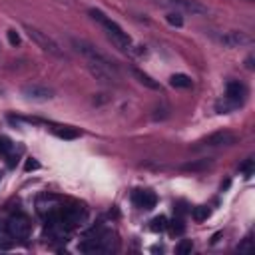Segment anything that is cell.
I'll return each mask as SVG.
<instances>
[{"label": "cell", "instance_id": "obj_13", "mask_svg": "<svg viewBox=\"0 0 255 255\" xmlns=\"http://www.w3.org/2000/svg\"><path fill=\"white\" fill-rule=\"evenodd\" d=\"M131 74H133V78L141 84V86H145V88H149V90H161V86H159V82H155L151 76H147L145 72H141V70H137V68H131Z\"/></svg>", "mask_w": 255, "mask_h": 255}, {"label": "cell", "instance_id": "obj_28", "mask_svg": "<svg viewBox=\"0 0 255 255\" xmlns=\"http://www.w3.org/2000/svg\"><path fill=\"white\" fill-rule=\"evenodd\" d=\"M245 66H247V70H253V58L251 56L245 60Z\"/></svg>", "mask_w": 255, "mask_h": 255}, {"label": "cell", "instance_id": "obj_26", "mask_svg": "<svg viewBox=\"0 0 255 255\" xmlns=\"http://www.w3.org/2000/svg\"><path fill=\"white\" fill-rule=\"evenodd\" d=\"M6 36H8L10 46H18V44H20V34H18L16 30H8V32H6Z\"/></svg>", "mask_w": 255, "mask_h": 255}, {"label": "cell", "instance_id": "obj_20", "mask_svg": "<svg viewBox=\"0 0 255 255\" xmlns=\"http://www.w3.org/2000/svg\"><path fill=\"white\" fill-rule=\"evenodd\" d=\"M209 163H211L209 159H201V161H189V163H185V165H183V169H187V171H197V169H205Z\"/></svg>", "mask_w": 255, "mask_h": 255}, {"label": "cell", "instance_id": "obj_2", "mask_svg": "<svg viewBox=\"0 0 255 255\" xmlns=\"http://www.w3.org/2000/svg\"><path fill=\"white\" fill-rule=\"evenodd\" d=\"M24 30H26V34L30 36V40H32L40 50H44L46 54L56 56V58H66L64 50L60 48V44H58L52 36H48L46 32H42V30L36 28V26H30V24H24Z\"/></svg>", "mask_w": 255, "mask_h": 255}, {"label": "cell", "instance_id": "obj_24", "mask_svg": "<svg viewBox=\"0 0 255 255\" xmlns=\"http://www.w3.org/2000/svg\"><path fill=\"white\" fill-rule=\"evenodd\" d=\"M191 249H193L191 239H183V241H179V245H177V253H179V255H187V253H191Z\"/></svg>", "mask_w": 255, "mask_h": 255}, {"label": "cell", "instance_id": "obj_11", "mask_svg": "<svg viewBox=\"0 0 255 255\" xmlns=\"http://www.w3.org/2000/svg\"><path fill=\"white\" fill-rule=\"evenodd\" d=\"M245 96H247V88H245L241 82H237V80L227 82V88H225V98H229L231 102H235V104L239 106V104H243Z\"/></svg>", "mask_w": 255, "mask_h": 255}, {"label": "cell", "instance_id": "obj_16", "mask_svg": "<svg viewBox=\"0 0 255 255\" xmlns=\"http://www.w3.org/2000/svg\"><path fill=\"white\" fill-rule=\"evenodd\" d=\"M10 247H12V235H10L8 227H6V223L4 225L0 223V251H6Z\"/></svg>", "mask_w": 255, "mask_h": 255}, {"label": "cell", "instance_id": "obj_25", "mask_svg": "<svg viewBox=\"0 0 255 255\" xmlns=\"http://www.w3.org/2000/svg\"><path fill=\"white\" fill-rule=\"evenodd\" d=\"M239 171H241L245 177H251V173H253V159H251V157L245 159V163L239 165Z\"/></svg>", "mask_w": 255, "mask_h": 255}, {"label": "cell", "instance_id": "obj_10", "mask_svg": "<svg viewBox=\"0 0 255 255\" xmlns=\"http://www.w3.org/2000/svg\"><path fill=\"white\" fill-rule=\"evenodd\" d=\"M88 70H90V74H92L100 84H104V86L116 84V74H114V70H110V68H106V66H100V64H94V62L88 64Z\"/></svg>", "mask_w": 255, "mask_h": 255}, {"label": "cell", "instance_id": "obj_19", "mask_svg": "<svg viewBox=\"0 0 255 255\" xmlns=\"http://www.w3.org/2000/svg\"><path fill=\"white\" fill-rule=\"evenodd\" d=\"M209 215H211V211H209V207H205V205L193 207V211H191V217H193L195 221H205Z\"/></svg>", "mask_w": 255, "mask_h": 255}, {"label": "cell", "instance_id": "obj_22", "mask_svg": "<svg viewBox=\"0 0 255 255\" xmlns=\"http://www.w3.org/2000/svg\"><path fill=\"white\" fill-rule=\"evenodd\" d=\"M165 20H167L171 26H177V28H179V26H183V18H181V14H179V12H169V14L165 16Z\"/></svg>", "mask_w": 255, "mask_h": 255}, {"label": "cell", "instance_id": "obj_21", "mask_svg": "<svg viewBox=\"0 0 255 255\" xmlns=\"http://www.w3.org/2000/svg\"><path fill=\"white\" fill-rule=\"evenodd\" d=\"M165 227H167V219H165L163 215L151 219V231H163Z\"/></svg>", "mask_w": 255, "mask_h": 255}, {"label": "cell", "instance_id": "obj_9", "mask_svg": "<svg viewBox=\"0 0 255 255\" xmlns=\"http://www.w3.org/2000/svg\"><path fill=\"white\" fill-rule=\"evenodd\" d=\"M219 42L227 48H243V46H249L251 44V36L241 32V30H231L223 36H219Z\"/></svg>", "mask_w": 255, "mask_h": 255}, {"label": "cell", "instance_id": "obj_23", "mask_svg": "<svg viewBox=\"0 0 255 255\" xmlns=\"http://www.w3.org/2000/svg\"><path fill=\"white\" fill-rule=\"evenodd\" d=\"M169 227H171V233H175V235H181L185 231V225H183V219L181 217H175Z\"/></svg>", "mask_w": 255, "mask_h": 255}, {"label": "cell", "instance_id": "obj_8", "mask_svg": "<svg viewBox=\"0 0 255 255\" xmlns=\"http://www.w3.org/2000/svg\"><path fill=\"white\" fill-rule=\"evenodd\" d=\"M78 249H80L82 253H108V251H112V243H110L108 235H104V237L84 239V241L78 245Z\"/></svg>", "mask_w": 255, "mask_h": 255}, {"label": "cell", "instance_id": "obj_12", "mask_svg": "<svg viewBox=\"0 0 255 255\" xmlns=\"http://www.w3.org/2000/svg\"><path fill=\"white\" fill-rule=\"evenodd\" d=\"M131 199H133L135 207H139V209H153L157 203V197L153 191H135L131 195Z\"/></svg>", "mask_w": 255, "mask_h": 255}, {"label": "cell", "instance_id": "obj_7", "mask_svg": "<svg viewBox=\"0 0 255 255\" xmlns=\"http://www.w3.org/2000/svg\"><path fill=\"white\" fill-rule=\"evenodd\" d=\"M237 141V135L227 131V129H221V131H215L211 135H207L205 139H201V145L205 147H227V145H233Z\"/></svg>", "mask_w": 255, "mask_h": 255}, {"label": "cell", "instance_id": "obj_29", "mask_svg": "<svg viewBox=\"0 0 255 255\" xmlns=\"http://www.w3.org/2000/svg\"><path fill=\"white\" fill-rule=\"evenodd\" d=\"M0 175H2V173H0Z\"/></svg>", "mask_w": 255, "mask_h": 255}, {"label": "cell", "instance_id": "obj_27", "mask_svg": "<svg viewBox=\"0 0 255 255\" xmlns=\"http://www.w3.org/2000/svg\"><path fill=\"white\" fill-rule=\"evenodd\" d=\"M38 167H40V163H38L36 159H32V157L26 159V163H24V169H26V171H32V169H38Z\"/></svg>", "mask_w": 255, "mask_h": 255}, {"label": "cell", "instance_id": "obj_18", "mask_svg": "<svg viewBox=\"0 0 255 255\" xmlns=\"http://www.w3.org/2000/svg\"><path fill=\"white\" fill-rule=\"evenodd\" d=\"M54 133L58 135V137H62V139H76L78 135H80V131L78 129H72V128H54Z\"/></svg>", "mask_w": 255, "mask_h": 255}, {"label": "cell", "instance_id": "obj_15", "mask_svg": "<svg viewBox=\"0 0 255 255\" xmlns=\"http://www.w3.org/2000/svg\"><path fill=\"white\" fill-rule=\"evenodd\" d=\"M191 78L189 76H185V74H173L171 78H169V86L171 88H181V90H187V88H191Z\"/></svg>", "mask_w": 255, "mask_h": 255}, {"label": "cell", "instance_id": "obj_14", "mask_svg": "<svg viewBox=\"0 0 255 255\" xmlns=\"http://www.w3.org/2000/svg\"><path fill=\"white\" fill-rule=\"evenodd\" d=\"M12 151H14V143H12V139H10V137H6V135H0V153L8 157V165H10V167L16 163V161H14Z\"/></svg>", "mask_w": 255, "mask_h": 255}, {"label": "cell", "instance_id": "obj_4", "mask_svg": "<svg viewBox=\"0 0 255 255\" xmlns=\"http://www.w3.org/2000/svg\"><path fill=\"white\" fill-rule=\"evenodd\" d=\"M6 227L12 235V239H20V241H26L30 237V219L24 215V213H14L8 217L6 221Z\"/></svg>", "mask_w": 255, "mask_h": 255}, {"label": "cell", "instance_id": "obj_5", "mask_svg": "<svg viewBox=\"0 0 255 255\" xmlns=\"http://www.w3.org/2000/svg\"><path fill=\"white\" fill-rule=\"evenodd\" d=\"M155 4L159 6H169V8H175V10H183L187 14H193V16H203L207 14V8L195 0H153Z\"/></svg>", "mask_w": 255, "mask_h": 255}, {"label": "cell", "instance_id": "obj_3", "mask_svg": "<svg viewBox=\"0 0 255 255\" xmlns=\"http://www.w3.org/2000/svg\"><path fill=\"white\" fill-rule=\"evenodd\" d=\"M72 46L76 48V52H80L82 56H86L88 62H94V64L106 66V68H110V70H116L114 62H112L106 54H102L94 44H90V42H86V40H82V38H72Z\"/></svg>", "mask_w": 255, "mask_h": 255}, {"label": "cell", "instance_id": "obj_17", "mask_svg": "<svg viewBox=\"0 0 255 255\" xmlns=\"http://www.w3.org/2000/svg\"><path fill=\"white\" fill-rule=\"evenodd\" d=\"M235 108H237V104H235V102H231L229 98H223V100H219V102L215 104L217 114H231Z\"/></svg>", "mask_w": 255, "mask_h": 255}, {"label": "cell", "instance_id": "obj_6", "mask_svg": "<svg viewBox=\"0 0 255 255\" xmlns=\"http://www.w3.org/2000/svg\"><path fill=\"white\" fill-rule=\"evenodd\" d=\"M20 92L30 102H48L54 98V90L48 86H42V84H26V86H22Z\"/></svg>", "mask_w": 255, "mask_h": 255}, {"label": "cell", "instance_id": "obj_1", "mask_svg": "<svg viewBox=\"0 0 255 255\" xmlns=\"http://www.w3.org/2000/svg\"><path fill=\"white\" fill-rule=\"evenodd\" d=\"M88 14L92 16V20H96V22L104 28V32L108 34V38H110L120 50L128 52V50L131 48V38L128 36V32L122 30V26H120L118 22H114L112 18H108V16H106L102 10H98V8H90Z\"/></svg>", "mask_w": 255, "mask_h": 255}]
</instances>
